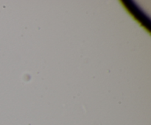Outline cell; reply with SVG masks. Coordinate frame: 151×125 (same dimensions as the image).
I'll return each mask as SVG.
<instances>
[{"label": "cell", "instance_id": "1", "mask_svg": "<svg viewBox=\"0 0 151 125\" xmlns=\"http://www.w3.org/2000/svg\"><path fill=\"white\" fill-rule=\"evenodd\" d=\"M122 3L127 7V10L130 12V13L135 18L136 20L142 23L145 28L150 29V19L146 16L144 11L139 8L137 4H134L131 1H122Z\"/></svg>", "mask_w": 151, "mask_h": 125}]
</instances>
